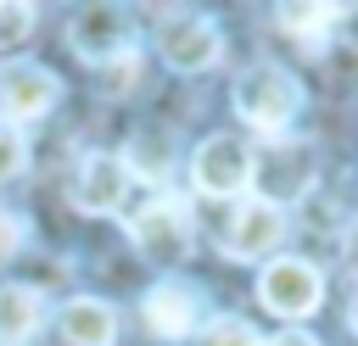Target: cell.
<instances>
[{"instance_id": "obj_1", "label": "cell", "mask_w": 358, "mask_h": 346, "mask_svg": "<svg viewBox=\"0 0 358 346\" xmlns=\"http://www.w3.org/2000/svg\"><path fill=\"white\" fill-rule=\"evenodd\" d=\"M313 179H319V151H313V140H285V134H274L263 151H252V195L257 201H268L274 212H285V206H296L308 190H313Z\"/></svg>"}, {"instance_id": "obj_2", "label": "cell", "mask_w": 358, "mask_h": 346, "mask_svg": "<svg viewBox=\"0 0 358 346\" xmlns=\"http://www.w3.org/2000/svg\"><path fill=\"white\" fill-rule=\"evenodd\" d=\"M235 112L246 117V128H257V134H285L291 128V117L302 112V84L285 73V67H274V61H257V67H246L241 78H235Z\"/></svg>"}, {"instance_id": "obj_3", "label": "cell", "mask_w": 358, "mask_h": 346, "mask_svg": "<svg viewBox=\"0 0 358 346\" xmlns=\"http://www.w3.org/2000/svg\"><path fill=\"white\" fill-rule=\"evenodd\" d=\"M129 240L151 262H179L190 251V240H196V218H190V206L179 195H151L145 206L129 212Z\"/></svg>"}, {"instance_id": "obj_4", "label": "cell", "mask_w": 358, "mask_h": 346, "mask_svg": "<svg viewBox=\"0 0 358 346\" xmlns=\"http://www.w3.org/2000/svg\"><path fill=\"white\" fill-rule=\"evenodd\" d=\"M67 45L90 67H112V61L123 67L129 50H134V22H129L123 6H78L73 22H67Z\"/></svg>"}, {"instance_id": "obj_5", "label": "cell", "mask_w": 358, "mask_h": 346, "mask_svg": "<svg viewBox=\"0 0 358 346\" xmlns=\"http://www.w3.org/2000/svg\"><path fill=\"white\" fill-rule=\"evenodd\" d=\"M190 184L213 201H235L252 184V145L241 134H207L190 151Z\"/></svg>"}, {"instance_id": "obj_6", "label": "cell", "mask_w": 358, "mask_h": 346, "mask_svg": "<svg viewBox=\"0 0 358 346\" xmlns=\"http://www.w3.org/2000/svg\"><path fill=\"white\" fill-rule=\"evenodd\" d=\"M56 100H62V84H56L50 67H39V61H6L0 67V117H6V128L50 117Z\"/></svg>"}, {"instance_id": "obj_7", "label": "cell", "mask_w": 358, "mask_h": 346, "mask_svg": "<svg viewBox=\"0 0 358 346\" xmlns=\"http://www.w3.org/2000/svg\"><path fill=\"white\" fill-rule=\"evenodd\" d=\"M257 296H263V307H268L274 318H308V313H319V301H324V279H319V268L302 262V257H274V262L263 268V279H257Z\"/></svg>"}, {"instance_id": "obj_8", "label": "cell", "mask_w": 358, "mask_h": 346, "mask_svg": "<svg viewBox=\"0 0 358 346\" xmlns=\"http://www.w3.org/2000/svg\"><path fill=\"white\" fill-rule=\"evenodd\" d=\"M201 313H207V296L196 285H185V279H162L140 301V318H145V329L157 340H190L201 329Z\"/></svg>"}, {"instance_id": "obj_9", "label": "cell", "mask_w": 358, "mask_h": 346, "mask_svg": "<svg viewBox=\"0 0 358 346\" xmlns=\"http://www.w3.org/2000/svg\"><path fill=\"white\" fill-rule=\"evenodd\" d=\"M218 240H224V251H229L235 262H257V257H268V251L285 240V212H274L268 201L246 195V201L229 206V223L218 229Z\"/></svg>"}, {"instance_id": "obj_10", "label": "cell", "mask_w": 358, "mask_h": 346, "mask_svg": "<svg viewBox=\"0 0 358 346\" xmlns=\"http://www.w3.org/2000/svg\"><path fill=\"white\" fill-rule=\"evenodd\" d=\"M224 50V33L207 22V17H173L162 33H157V56L168 73H207Z\"/></svg>"}, {"instance_id": "obj_11", "label": "cell", "mask_w": 358, "mask_h": 346, "mask_svg": "<svg viewBox=\"0 0 358 346\" xmlns=\"http://www.w3.org/2000/svg\"><path fill=\"white\" fill-rule=\"evenodd\" d=\"M123 190H129V167H123V156H117V151H90V156L78 162L67 195H73L78 212L101 218V212H117V206H123Z\"/></svg>"}, {"instance_id": "obj_12", "label": "cell", "mask_w": 358, "mask_h": 346, "mask_svg": "<svg viewBox=\"0 0 358 346\" xmlns=\"http://www.w3.org/2000/svg\"><path fill=\"white\" fill-rule=\"evenodd\" d=\"M117 340V313L95 296H78L56 313V346H112Z\"/></svg>"}, {"instance_id": "obj_13", "label": "cell", "mask_w": 358, "mask_h": 346, "mask_svg": "<svg viewBox=\"0 0 358 346\" xmlns=\"http://www.w3.org/2000/svg\"><path fill=\"white\" fill-rule=\"evenodd\" d=\"M45 324V296L34 285H0V346H34Z\"/></svg>"}, {"instance_id": "obj_14", "label": "cell", "mask_w": 358, "mask_h": 346, "mask_svg": "<svg viewBox=\"0 0 358 346\" xmlns=\"http://www.w3.org/2000/svg\"><path fill=\"white\" fill-rule=\"evenodd\" d=\"M274 17H280V28H285L291 39H302V45H319V39H330V33H336V22H341V6H280Z\"/></svg>"}, {"instance_id": "obj_15", "label": "cell", "mask_w": 358, "mask_h": 346, "mask_svg": "<svg viewBox=\"0 0 358 346\" xmlns=\"http://www.w3.org/2000/svg\"><path fill=\"white\" fill-rule=\"evenodd\" d=\"M168 151H173V134H157V145H151V134H134V140H129V145H123L117 156H123V167L134 162V173L157 184V179H162V173L173 167V162H168Z\"/></svg>"}, {"instance_id": "obj_16", "label": "cell", "mask_w": 358, "mask_h": 346, "mask_svg": "<svg viewBox=\"0 0 358 346\" xmlns=\"http://www.w3.org/2000/svg\"><path fill=\"white\" fill-rule=\"evenodd\" d=\"M196 346H263V335L246 318H213V324H201V340Z\"/></svg>"}, {"instance_id": "obj_17", "label": "cell", "mask_w": 358, "mask_h": 346, "mask_svg": "<svg viewBox=\"0 0 358 346\" xmlns=\"http://www.w3.org/2000/svg\"><path fill=\"white\" fill-rule=\"evenodd\" d=\"M34 22H39L34 6H22V0H0V50L22 45V39L34 33Z\"/></svg>"}, {"instance_id": "obj_18", "label": "cell", "mask_w": 358, "mask_h": 346, "mask_svg": "<svg viewBox=\"0 0 358 346\" xmlns=\"http://www.w3.org/2000/svg\"><path fill=\"white\" fill-rule=\"evenodd\" d=\"M22 167H28V140H22V128H6L0 123V184L17 179Z\"/></svg>"}, {"instance_id": "obj_19", "label": "cell", "mask_w": 358, "mask_h": 346, "mask_svg": "<svg viewBox=\"0 0 358 346\" xmlns=\"http://www.w3.org/2000/svg\"><path fill=\"white\" fill-rule=\"evenodd\" d=\"M22 246H28V223H22L17 212H6V206H0V262H11Z\"/></svg>"}, {"instance_id": "obj_20", "label": "cell", "mask_w": 358, "mask_h": 346, "mask_svg": "<svg viewBox=\"0 0 358 346\" xmlns=\"http://www.w3.org/2000/svg\"><path fill=\"white\" fill-rule=\"evenodd\" d=\"M263 346H319V335H308V329H280V335L263 340Z\"/></svg>"}, {"instance_id": "obj_21", "label": "cell", "mask_w": 358, "mask_h": 346, "mask_svg": "<svg viewBox=\"0 0 358 346\" xmlns=\"http://www.w3.org/2000/svg\"><path fill=\"white\" fill-rule=\"evenodd\" d=\"M347 262H352V268H358V223H352V229H347Z\"/></svg>"}, {"instance_id": "obj_22", "label": "cell", "mask_w": 358, "mask_h": 346, "mask_svg": "<svg viewBox=\"0 0 358 346\" xmlns=\"http://www.w3.org/2000/svg\"><path fill=\"white\" fill-rule=\"evenodd\" d=\"M347 318H352V335H358V296H352V313H347Z\"/></svg>"}]
</instances>
